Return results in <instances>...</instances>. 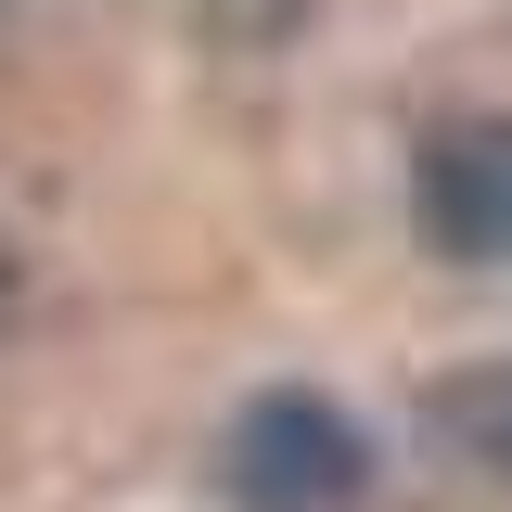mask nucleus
I'll use <instances>...</instances> for the list:
<instances>
[{
	"label": "nucleus",
	"instance_id": "nucleus-4",
	"mask_svg": "<svg viewBox=\"0 0 512 512\" xmlns=\"http://www.w3.org/2000/svg\"><path fill=\"white\" fill-rule=\"evenodd\" d=\"M0 320H13V244H0Z\"/></svg>",
	"mask_w": 512,
	"mask_h": 512
},
{
	"label": "nucleus",
	"instance_id": "nucleus-2",
	"mask_svg": "<svg viewBox=\"0 0 512 512\" xmlns=\"http://www.w3.org/2000/svg\"><path fill=\"white\" fill-rule=\"evenodd\" d=\"M423 218H436L448 256H512V128H487V116L436 128V154H423Z\"/></svg>",
	"mask_w": 512,
	"mask_h": 512
},
{
	"label": "nucleus",
	"instance_id": "nucleus-1",
	"mask_svg": "<svg viewBox=\"0 0 512 512\" xmlns=\"http://www.w3.org/2000/svg\"><path fill=\"white\" fill-rule=\"evenodd\" d=\"M231 500L244 512H359L372 500V436L308 384H269L231 423Z\"/></svg>",
	"mask_w": 512,
	"mask_h": 512
},
{
	"label": "nucleus",
	"instance_id": "nucleus-3",
	"mask_svg": "<svg viewBox=\"0 0 512 512\" xmlns=\"http://www.w3.org/2000/svg\"><path fill=\"white\" fill-rule=\"evenodd\" d=\"M423 436H436L474 487H512V359L500 372H448L436 397H423Z\"/></svg>",
	"mask_w": 512,
	"mask_h": 512
}]
</instances>
